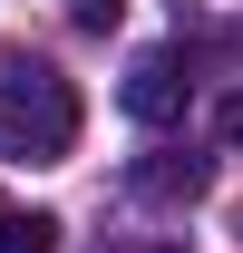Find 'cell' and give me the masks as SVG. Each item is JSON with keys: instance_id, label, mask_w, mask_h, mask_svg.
<instances>
[{"instance_id": "6da1fadb", "label": "cell", "mask_w": 243, "mask_h": 253, "mask_svg": "<svg viewBox=\"0 0 243 253\" xmlns=\"http://www.w3.org/2000/svg\"><path fill=\"white\" fill-rule=\"evenodd\" d=\"M78 146V88L49 59H10L0 68V156L20 166H59Z\"/></svg>"}, {"instance_id": "7a4b0ae2", "label": "cell", "mask_w": 243, "mask_h": 253, "mask_svg": "<svg viewBox=\"0 0 243 253\" xmlns=\"http://www.w3.org/2000/svg\"><path fill=\"white\" fill-rule=\"evenodd\" d=\"M185 97H195V78H185V59H175V49H146V59L126 68L117 107H126L136 126H175V117H185Z\"/></svg>"}, {"instance_id": "3957f363", "label": "cell", "mask_w": 243, "mask_h": 253, "mask_svg": "<svg viewBox=\"0 0 243 253\" xmlns=\"http://www.w3.org/2000/svg\"><path fill=\"white\" fill-rule=\"evenodd\" d=\"M126 185L146 205H195L204 195V156H146V166H126Z\"/></svg>"}, {"instance_id": "277c9868", "label": "cell", "mask_w": 243, "mask_h": 253, "mask_svg": "<svg viewBox=\"0 0 243 253\" xmlns=\"http://www.w3.org/2000/svg\"><path fill=\"white\" fill-rule=\"evenodd\" d=\"M0 253H59V214H39V205H10V195H0Z\"/></svg>"}, {"instance_id": "5b68a950", "label": "cell", "mask_w": 243, "mask_h": 253, "mask_svg": "<svg viewBox=\"0 0 243 253\" xmlns=\"http://www.w3.org/2000/svg\"><path fill=\"white\" fill-rule=\"evenodd\" d=\"M117 10H126V0H68V20H78L88 39H97V30H117Z\"/></svg>"}, {"instance_id": "8992f818", "label": "cell", "mask_w": 243, "mask_h": 253, "mask_svg": "<svg viewBox=\"0 0 243 253\" xmlns=\"http://www.w3.org/2000/svg\"><path fill=\"white\" fill-rule=\"evenodd\" d=\"M214 136H224V146H234V156H243V88L224 97V107H214Z\"/></svg>"}, {"instance_id": "52a82bcc", "label": "cell", "mask_w": 243, "mask_h": 253, "mask_svg": "<svg viewBox=\"0 0 243 253\" xmlns=\"http://www.w3.org/2000/svg\"><path fill=\"white\" fill-rule=\"evenodd\" d=\"M97 253H175V244H97Z\"/></svg>"}]
</instances>
